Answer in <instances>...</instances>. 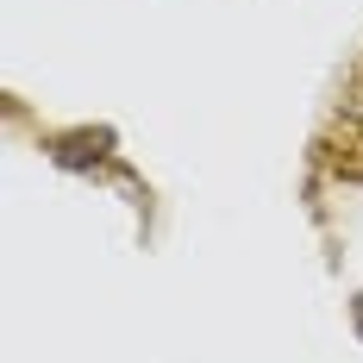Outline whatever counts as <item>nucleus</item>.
I'll list each match as a JSON object with an SVG mask.
<instances>
[{"label": "nucleus", "mask_w": 363, "mask_h": 363, "mask_svg": "<svg viewBox=\"0 0 363 363\" xmlns=\"http://www.w3.org/2000/svg\"><path fill=\"white\" fill-rule=\"evenodd\" d=\"M107 157V132H94V138H63L57 145V163H69V169H88V163H101Z\"/></svg>", "instance_id": "f257e3e1"}]
</instances>
